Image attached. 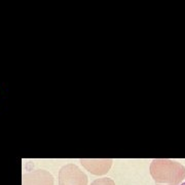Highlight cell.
<instances>
[{"label":"cell","mask_w":185,"mask_h":185,"mask_svg":"<svg viewBox=\"0 0 185 185\" xmlns=\"http://www.w3.org/2000/svg\"><path fill=\"white\" fill-rule=\"evenodd\" d=\"M180 185H185V181H184V182H183V183H181Z\"/></svg>","instance_id":"1"}]
</instances>
